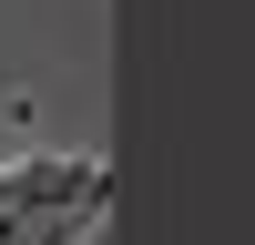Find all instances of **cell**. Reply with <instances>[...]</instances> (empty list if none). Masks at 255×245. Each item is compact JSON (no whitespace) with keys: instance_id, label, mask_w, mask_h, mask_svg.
Instances as JSON below:
<instances>
[]
</instances>
